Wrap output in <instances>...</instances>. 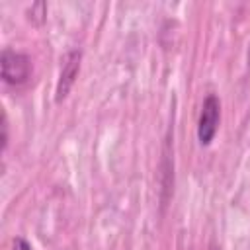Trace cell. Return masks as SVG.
Here are the masks:
<instances>
[{"label":"cell","mask_w":250,"mask_h":250,"mask_svg":"<svg viewBox=\"0 0 250 250\" xmlns=\"http://www.w3.org/2000/svg\"><path fill=\"white\" fill-rule=\"evenodd\" d=\"M0 68L2 78L8 84H21L29 78L31 72V61L23 53H16L12 49H4L0 57Z\"/></svg>","instance_id":"cell-1"},{"label":"cell","mask_w":250,"mask_h":250,"mask_svg":"<svg viewBox=\"0 0 250 250\" xmlns=\"http://www.w3.org/2000/svg\"><path fill=\"white\" fill-rule=\"evenodd\" d=\"M219 100L215 96H207L203 105H201V115H199V125H197V137L201 145H209L217 133L219 125Z\"/></svg>","instance_id":"cell-2"},{"label":"cell","mask_w":250,"mask_h":250,"mask_svg":"<svg viewBox=\"0 0 250 250\" xmlns=\"http://www.w3.org/2000/svg\"><path fill=\"white\" fill-rule=\"evenodd\" d=\"M78 70H80V53L72 51V53L66 55L62 70H61V78H59V84H57V102H61L68 94V90L72 88V84L78 76Z\"/></svg>","instance_id":"cell-3"},{"label":"cell","mask_w":250,"mask_h":250,"mask_svg":"<svg viewBox=\"0 0 250 250\" xmlns=\"http://www.w3.org/2000/svg\"><path fill=\"white\" fill-rule=\"evenodd\" d=\"M12 250H31V246L23 238H16L14 244H12Z\"/></svg>","instance_id":"cell-4"}]
</instances>
